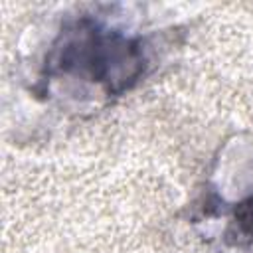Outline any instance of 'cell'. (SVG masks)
I'll return each instance as SVG.
<instances>
[{
	"label": "cell",
	"mask_w": 253,
	"mask_h": 253,
	"mask_svg": "<svg viewBox=\"0 0 253 253\" xmlns=\"http://www.w3.org/2000/svg\"><path fill=\"white\" fill-rule=\"evenodd\" d=\"M51 65L57 73L79 75L85 81L107 85L109 93H121L140 77L144 57L138 40L85 18L61 36Z\"/></svg>",
	"instance_id": "cell-1"
},
{
	"label": "cell",
	"mask_w": 253,
	"mask_h": 253,
	"mask_svg": "<svg viewBox=\"0 0 253 253\" xmlns=\"http://www.w3.org/2000/svg\"><path fill=\"white\" fill-rule=\"evenodd\" d=\"M225 243L237 249L253 247V196L239 202L223 231Z\"/></svg>",
	"instance_id": "cell-2"
}]
</instances>
